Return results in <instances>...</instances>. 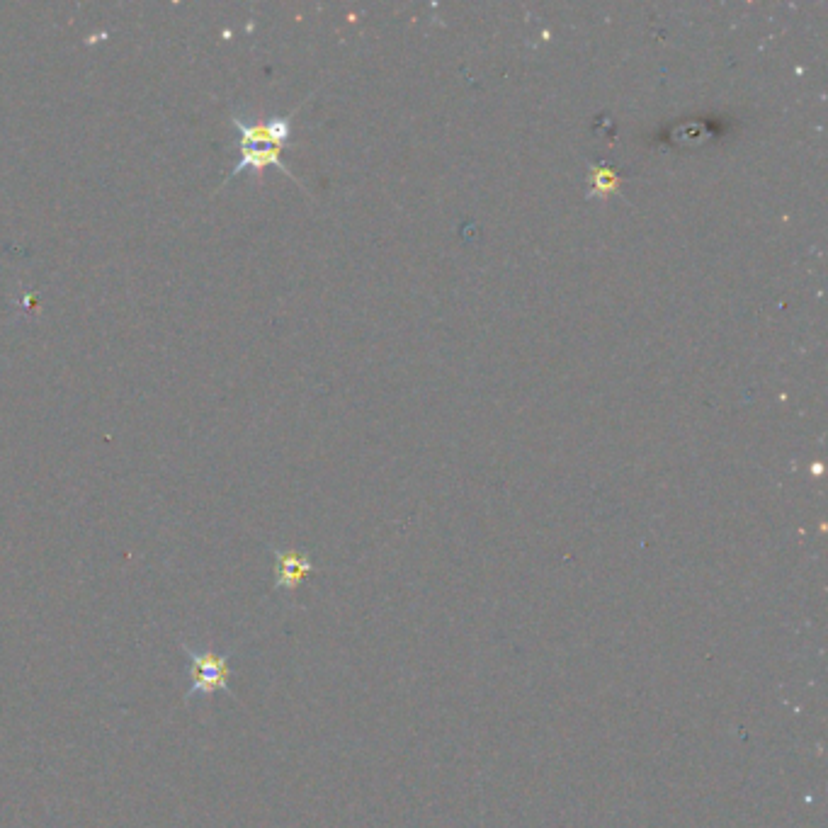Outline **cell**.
<instances>
[{
  "mask_svg": "<svg viewBox=\"0 0 828 828\" xmlns=\"http://www.w3.org/2000/svg\"><path fill=\"white\" fill-rule=\"evenodd\" d=\"M311 571H314V564L306 554L275 552V586L280 591H294Z\"/></svg>",
  "mask_w": 828,
  "mask_h": 828,
  "instance_id": "3957f363",
  "label": "cell"
},
{
  "mask_svg": "<svg viewBox=\"0 0 828 828\" xmlns=\"http://www.w3.org/2000/svg\"><path fill=\"white\" fill-rule=\"evenodd\" d=\"M593 183L598 187L600 192H608L612 187L617 185V178L615 173H610V170H603V168H593Z\"/></svg>",
  "mask_w": 828,
  "mask_h": 828,
  "instance_id": "277c9868",
  "label": "cell"
},
{
  "mask_svg": "<svg viewBox=\"0 0 828 828\" xmlns=\"http://www.w3.org/2000/svg\"><path fill=\"white\" fill-rule=\"evenodd\" d=\"M187 654V676H190V690L187 697H209L217 693H229L231 680V656L219 651H202L183 644Z\"/></svg>",
  "mask_w": 828,
  "mask_h": 828,
  "instance_id": "7a4b0ae2",
  "label": "cell"
},
{
  "mask_svg": "<svg viewBox=\"0 0 828 828\" xmlns=\"http://www.w3.org/2000/svg\"><path fill=\"white\" fill-rule=\"evenodd\" d=\"M231 122L238 129V151H241V161L231 170V178L241 175L246 168L263 170L277 166L289 178L297 180L282 161V146L289 141V117H272L268 122H243L241 117L234 115Z\"/></svg>",
  "mask_w": 828,
  "mask_h": 828,
  "instance_id": "6da1fadb",
  "label": "cell"
}]
</instances>
